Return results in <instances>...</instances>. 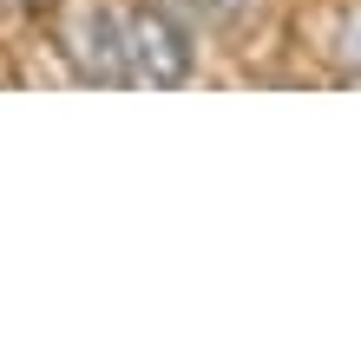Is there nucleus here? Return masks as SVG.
<instances>
[{
	"mask_svg": "<svg viewBox=\"0 0 361 354\" xmlns=\"http://www.w3.org/2000/svg\"><path fill=\"white\" fill-rule=\"evenodd\" d=\"M59 53L73 59V72L86 86H125V59H118V7H79L59 27Z\"/></svg>",
	"mask_w": 361,
	"mask_h": 354,
	"instance_id": "f03ea898",
	"label": "nucleus"
},
{
	"mask_svg": "<svg viewBox=\"0 0 361 354\" xmlns=\"http://www.w3.org/2000/svg\"><path fill=\"white\" fill-rule=\"evenodd\" d=\"M118 59H125V86H152V92L184 86L197 72V33H190L184 7L125 0L118 7Z\"/></svg>",
	"mask_w": 361,
	"mask_h": 354,
	"instance_id": "f257e3e1",
	"label": "nucleus"
},
{
	"mask_svg": "<svg viewBox=\"0 0 361 354\" xmlns=\"http://www.w3.org/2000/svg\"><path fill=\"white\" fill-rule=\"evenodd\" d=\"M335 66H342V79H361V0L335 20Z\"/></svg>",
	"mask_w": 361,
	"mask_h": 354,
	"instance_id": "7ed1b4c3",
	"label": "nucleus"
},
{
	"mask_svg": "<svg viewBox=\"0 0 361 354\" xmlns=\"http://www.w3.org/2000/svg\"><path fill=\"white\" fill-rule=\"evenodd\" d=\"M184 13H197L204 27H237V20L250 13V0H178Z\"/></svg>",
	"mask_w": 361,
	"mask_h": 354,
	"instance_id": "20e7f679",
	"label": "nucleus"
},
{
	"mask_svg": "<svg viewBox=\"0 0 361 354\" xmlns=\"http://www.w3.org/2000/svg\"><path fill=\"white\" fill-rule=\"evenodd\" d=\"M7 7H20V13H53L59 0H7Z\"/></svg>",
	"mask_w": 361,
	"mask_h": 354,
	"instance_id": "39448f33",
	"label": "nucleus"
},
{
	"mask_svg": "<svg viewBox=\"0 0 361 354\" xmlns=\"http://www.w3.org/2000/svg\"><path fill=\"white\" fill-rule=\"evenodd\" d=\"M171 7H178V0H171Z\"/></svg>",
	"mask_w": 361,
	"mask_h": 354,
	"instance_id": "423d86ee",
	"label": "nucleus"
}]
</instances>
